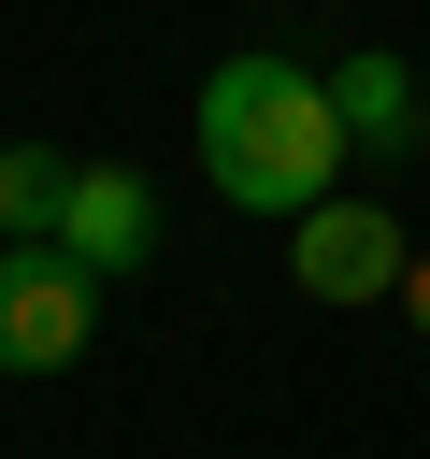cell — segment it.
<instances>
[{
  "mask_svg": "<svg viewBox=\"0 0 430 459\" xmlns=\"http://www.w3.org/2000/svg\"><path fill=\"white\" fill-rule=\"evenodd\" d=\"M330 115H344L358 158H416V143H430V100H416V72H401L387 43H358V57L330 72Z\"/></svg>",
  "mask_w": 430,
  "mask_h": 459,
  "instance_id": "5b68a950",
  "label": "cell"
},
{
  "mask_svg": "<svg viewBox=\"0 0 430 459\" xmlns=\"http://www.w3.org/2000/svg\"><path fill=\"white\" fill-rule=\"evenodd\" d=\"M401 301H416V316H430V258H416V273H401Z\"/></svg>",
  "mask_w": 430,
  "mask_h": 459,
  "instance_id": "52a82bcc",
  "label": "cell"
},
{
  "mask_svg": "<svg viewBox=\"0 0 430 459\" xmlns=\"http://www.w3.org/2000/svg\"><path fill=\"white\" fill-rule=\"evenodd\" d=\"M43 244H57L86 287H100V273H143V258H158V186H143V172H72V201H57Z\"/></svg>",
  "mask_w": 430,
  "mask_h": 459,
  "instance_id": "277c9868",
  "label": "cell"
},
{
  "mask_svg": "<svg viewBox=\"0 0 430 459\" xmlns=\"http://www.w3.org/2000/svg\"><path fill=\"white\" fill-rule=\"evenodd\" d=\"M57 201H72V158L57 143H0V244H43Z\"/></svg>",
  "mask_w": 430,
  "mask_h": 459,
  "instance_id": "8992f818",
  "label": "cell"
},
{
  "mask_svg": "<svg viewBox=\"0 0 430 459\" xmlns=\"http://www.w3.org/2000/svg\"><path fill=\"white\" fill-rule=\"evenodd\" d=\"M287 273H301V301H387L401 273H416V244H401V215L387 201H315V215H287Z\"/></svg>",
  "mask_w": 430,
  "mask_h": 459,
  "instance_id": "7a4b0ae2",
  "label": "cell"
},
{
  "mask_svg": "<svg viewBox=\"0 0 430 459\" xmlns=\"http://www.w3.org/2000/svg\"><path fill=\"white\" fill-rule=\"evenodd\" d=\"M201 172H215V201L229 215H315L330 201V172H344V115H330V72H301V57H272V43H244V57H215L201 72Z\"/></svg>",
  "mask_w": 430,
  "mask_h": 459,
  "instance_id": "6da1fadb",
  "label": "cell"
},
{
  "mask_svg": "<svg viewBox=\"0 0 430 459\" xmlns=\"http://www.w3.org/2000/svg\"><path fill=\"white\" fill-rule=\"evenodd\" d=\"M100 330V287L57 244H0V373H72Z\"/></svg>",
  "mask_w": 430,
  "mask_h": 459,
  "instance_id": "3957f363",
  "label": "cell"
}]
</instances>
